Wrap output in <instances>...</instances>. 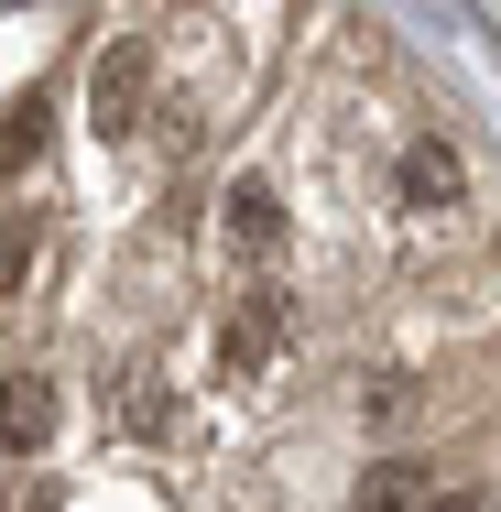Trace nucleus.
Masks as SVG:
<instances>
[{
    "mask_svg": "<svg viewBox=\"0 0 501 512\" xmlns=\"http://www.w3.org/2000/svg\"><path fill=\"white\" fill-rule=\"evenodd\" d=\"M142 99H153V44H109L99 66H88V109H99V131H109V142L142 120Z\"/></svg>",
    "mask_w": 501,
    "mask_h": 512,
    "instance_id": "f257e3e1",
    "label": "nucleus"
},
{
    "mask_svg": "<svg viewBox=\"0 0 501 512\" xmlns=\"http://www.w3.org/2000/svg\"><path fill=\"white\" fill-rule=\"evenodd\" d=\"M393 197H403V207H458V197H469V153H458V142H436V131H425V142H403Z\"/></svg>",
    "mask_w": 501,
    "mask_h": 512,
    "instance_id": "f03ea898",
    "label": "nucleus"
},
{
    "mask_svg": "<svg viewBox=\"0 0 501 512\" xmlns=\"http://www.w3.org/2000/svg\"><path fill=\"white\" fill-rule=\"evenodd\" d=\"M44 436H55V382L11 371V382H0V458H33Z\"/></svg>",
    "mask_w": 501,
    "mask_h": 512,
    "instance_id": "7ed1b4c3",
    "label": "nucleus"
},
{
    "mask_svg": "<svg viewBox=\"0 0 501 512\" xmlns=\"http://www.w3.org/2000/svg\"><path fill=\"white\" fill-rule=\"evenodd\" d=\"M284 327H295L284 295H240V306H229V371H262V360L284 349Z\"/></svg>",
    "mask_w": 501,
    "mask_h": 512,
    "instance_id": "20e7f679",
    "label": "nucleus"
},
{
    "mask_svg": "<svg viewBox=\"0 0 501 512\" xmlns=\"http://www.w3.org/2000/svg\"><path fill=\"white\" fill-rule=\"evenodd\" d=\"M229 251H284V197L251 175V186H229Z\"/></svg>",
    "mask_w": 501,
    "mask_h": 512,
    "instance_id": "39448f33",
    "label": "nucleus"
},
{
    "mask_svg": "<svg viewBox=\"0 0 501 512\" xmlns=\"http://www.w3.org/2000/svg\"><path fill=\"white\" fill-rule=\"evenodd\" d=\"M44 142H55V109H44V99H11V109H0V164H11V175H33Z\"/></svg>",
    "mask_w": 501,
    "mask_h": 512,
    "instance_id": "423d86ee",
    "label": "nucleus"
},
{
    "mask_svg": "<svg viewBox=\"0 0 501 512\" xmlns=\"http://www.w3.org/2000/svg\"><path fill=\"white\" fill-rule=\"evenodd\" d=\"M109 414H131V436H175V404H164L153 371H120V382H109Z\"/></svg>",
    "mask_w": 501,
    "mask_h": 512,
    "instance_id": "0eeeda50",
    "label": "nucleus"
},
{
    "mask_svg": "<svg viewBox=\"0 0 501 512\" xmlns=\"http://www.w3.org/2000/svg\"><path fill=\"white\" fill-rule=\"evenodd\" d=\"M33 262H44V218H11V229H0V284H22Z\"/></svg>",
    "mask_w": 501,
    "mask_h": 512,
    "instance_id": "6e6552de",
    "label": "nucleus"
},
{
    "mask_svg": "<svg viewBox=\"0 0 501 512\" xmlns=\"http://www.w3.org/2000/svg\"><path fill=\"white\" fill-rule=\"evenodd\" d=\"M414 502V469H371V480H360V512H403Z\"/></svg>",
    "mask_w": 501,
    "mask_h": 512,
    "instance_id": "1a4fd4ad",
    "label": "nucleus"
},
{
    "mask_svg": "<svg viewBox=\"0 0 501 512\" xmlns=\"http://www.w3.org/2000/svg\"><path fill=\"white\" fill-rule=\"evenodd\" d=\"M360 414L382 425V414H414V382H360Z\"/></svg>",
    "mask_w": 501,
    "mask_h": 512,
    "instance_id": "9d476101",
    "label": "nucleus"
},
{
    "mask_svg": "<svg viewBox=\"0 0 501 512\" xmlns=\"http://www.w3.org/2000/svg\"><path fill=\"white\" fill-rule=\"evenodd\" d=\"M414 512H480V502H469V491H425Z\"/></svg>",
    "mask_w": 501,
    "mask_h": 512,
    "instance_id": "9b49d317",
    "label": "nucleus"
},
{
    "mask_svg": "<svg viewBox=\"0 0 501 512\" xmlns=\"http://www.w3.org/2000/svg\"><path fill=\"white\" fill-rule=\"evenodd\" d=\"M0 512H55V491H33V502H0Z\"/></svg>",
    "mask_w": 501,
    "mask_h": 512,
    "instance_id": "f8f14e48",
    "label": "nucleus"
}]
</instances>
